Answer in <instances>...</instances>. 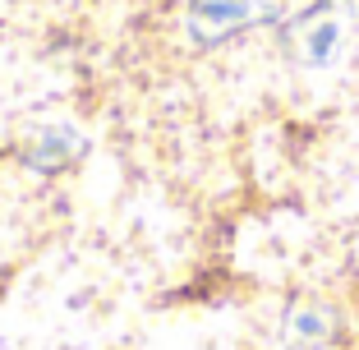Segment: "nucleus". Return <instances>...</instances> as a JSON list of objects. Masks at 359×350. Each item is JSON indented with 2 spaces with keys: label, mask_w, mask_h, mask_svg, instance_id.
<instances>
[{
  "label": "nucleus",
  "mask_w": 359,
  "mask_h": 350,
  "mask_svg": "<svg viewBox=\"0 0 359 350\" xmlns=\"http://www.w3.org/2000/svg\"><path fill=\"white\" fill-rule=\"evenodd\" d=\"M281 19V0H189V37L198 46H222L249 28Z\"/></svg>",
  "instance_id": "2"
},
{
  "label": "nucleus",
  "mask_w": 359,
  "mask_h": 350,
  "mask_svg": "<svg viewBox=\"0 0 359 350\" xmlns=\"http://www.w3.org/2000/svg\"><path fill=\"white\" fill-rule=\"evenodd\" d=\"M79 152H83L79 134H69V129H42V134H32V143L23 148V161H28L32 170H42V175H55V170L74 166Z\"/></svg>",
  "instance_id": "4"
},
{
  "label": "nucleus",
  "mask_w": 359,
  "mask_h": 350,
  "mask_svg": "<svg viewBox=\"0 0 359 350\" xmlns=\"http://www.w3.org/2000/svg\"><path fill=\"white\" fill-rule=\"evenodd\" d=\"M359 28V0H313L304 14L285 23V51L304 69H327L341 60Z\"/></svg>",
  "instance_id": "1"
},
{
  "label": "nucleus",
  "mask_w": 359,
  "mask_h": 350,
  "mask_svg": "<svg viewBox=\"0 0 359 350\" xmlns=\"http://www.w3.org/2000/svg\"><path fill=\"white\" fill-rule=\"evenodd\" d=\"M285 346L290 350H323L332 337H337V314L323 304H295L281 323Z\"/></svg>",
  "instance_id": "3"
}]
</instances>
